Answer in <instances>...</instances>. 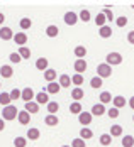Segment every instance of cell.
Instances as JSON below:
<instances>
[{"label":"cell","mask_w":134,"mask_h":147,"mask_svg":"<svg viewBox=\"0 0 134 147\" xmlns=\"http://www.w3.org/2000/svg\"><path fill=\"white\" fill-rule=\"evenodd\" d=\"M95 24L99 26V27H104V26H107V19H105V15L100 12V14H97V17H95Z\"/></svg>","instance_id":"f35d334b"},{"label":"cell","mask_w":134,"mask_h":147,"mask_svg":"<svg viewBox=\"0 0 134 147\" xmlns=\"http://www.w3.org/2000/svg\"><path fill=\"white\" fill-rule=\"evenodd\" d=\"M73 53H75V56H76V59H85V56H87V47L85 46H76Z\"/></svg>","instance_id":"603a6c76"},{"label":"cell","mask_w":134,"mask_h":147,"mask_svg":"<svg viewBox=\"0 0 134 147\" xmlns=\"http://www.w3.org/2000/svg\"><path fill=\"white\" fill-rule=\"evenodd\" d=\"M3 22H5V15L0 12V27H2V24H3Z\"/></svg>","instance_id":"681fc988"},{"label":"cell","mask_w":134,"mask_h":147,"mask_svg":"<svg viewBox=\"0 0 134 147\" xmlns=\"http://www.w3.org/2000/svg\"><path fill=\"white\" fill-rule=\"evenodd\" d=\"M99 98H100V103H102V105H105V103H110V102H112V98H114V96L110 95V91H102Z\"/></svg>","instance_id":"1f68e13d"},{"label":"cell","mask_w":134,"mask_h":147,"mask_svg":"<svg viewBox=\"0 0 134 147\" xmlns=\"http://www.w3.org/2000/svg\"><path fill=\"white\" fill-rule=\"evenodd\" d=\"M100 144H102L104 147H107V146L112 144V137H110V134H102V135H100Z\"/></svg>","instance_id":"74e56055"},{"label":"cell","mask_w":134,"mask_h":147,"mask_svg":"<svg viewBox=\"0 0 134 147\" xmlns=\"http://www.w3.org/2000/svg\"><path fill=\"white\" fill-rule=\"evenodd\" d=\"M34 96H36V93H34V90L32 88H24L22 91H20V100H24V102L27 103V102H32L34 100Z\"/></svg>","instance_id":"5b68a950"},{"label":"cell","mask_w":134,"mask_h":147,"mask_svg":"<svg viewBox=\"0 0 134 147\" xmlns=\"http://www.w3.org/2000/svg\"><path fill=\"white\" fill-rule=\"evenodd\" d=\"M17 113H19V110H17L15 105H7V107H3V110H2V118H3L5 122H10V120H15V118H17Z\"/></svg>","instance_id":"6da1fadb"},{"label":"cell","mask_w":134,"mask_h":147,"mask_svg":"<svg viewBox=\"0 0 134 147\" xmlns=\"http://www.w3.org/2000/svg\"><path fill=\"white\" fill-rule=\"evenodd\" d=\"M0 39L2 41H12L14 39V30L7 26H2L0 27Z\"/></svg>","instance_id":"277c9868"},{"label":"cell","mask_w":134,"mask_h":147,"mask_svg":"<svg viewBox=\"0 0 134 147\" xmlns=\"http://www.w3.org/2000/svg\"><path fill=\"white\" fill-rule=\"evenodd\" d=\"M63 19H65V24H66V26H70V27L75 26V24L78 22V15L75 14V12H71V10H70V12H66Z\"/></svg>","instance_id":"9c48e42d"},{"label":"cell","mask_w":134,"mask_h":147,"mask_svg":"<svg viewBox=\"0 0 134 147\" xmlns=\"http://www.w3.org/2000/svg\"><path fill=\"white\" fill-rule=\"evenodd\" d=\"M133 122H134V115H133Z\"/></svg>","instance_id":"f5cc1de1"},{"label":"cell","mask_w":134,"mask_h":147,"mask_svg":"<svg viewBox=\"0 0 134 147\" xmlns=\"http://www.w3.org/2000/svg\"><path fill=\"white\" fill-rule=\"evenodd\" d=\"M60 90H61V86L56 83V81H53V83H48V85H46V93H48V95H58V93H60Z\"/></svg>","instance_id":"5bb4252c"},{"label":"cell","mask_w":134,"mask_h":147,"mask_svg":"<svg viewBox=\"0 0 134 147\" xmlns=\"http://www.w3.org/2000/svg\"><path fill=\"white\" fill-rule=\"evenodd\" d=\"M9 59H10L12 64H19V63L22 61V58L19 56V53H10V54H9Z\"/></svg>","instance_id":"60d3db41"},{"label":"cell","mask_w":134,"mask_h":147,"mask_svg":"<svg viewBox=\"0 0 134 147\" xmlns=\"http://www.w3.org/2000/svg\"><path fill=\"white\" fill-rule=\"evenodd\" d=\"M90 113H92V115H95V117H102L104 113H107V110H105V105H102V103H97V105H93Z\"/></svg>","instance_id":"30bf717a"},{"label":"cell","mask_w":134,"mask_h":147,"mask_svg":"<svg viewBox=\"0 0 134 147\" xmlns=\"http://www.w3.org/2000/svg\"><path fill=\"white\" fill-rule=\"evenodd\" d=\"M0 88H2V83H0Z\"/></svg>","instance_id":"db71d44e"},{"label":"cell","mask_w":134,"mask_h":147,"mask_svg":"<svg viewBox=\"0 0 134 147\" xmlns=\"http://www.w3.org/2000/svg\"><path fill=\"white\" fill-rule=\"evenodd\" d=\"M83 96H85L83 88H73V90H71V98H73L75 102H80Z\"/></svg>","instance_id":"cb8c5ba5"},{"label":"cell","mask_w":134,"mask_h":147,"mask_svg":"<svg viewBox=\"0 0 134 147\" xmlns=\"http://www.w3.org/2000/svg\"><path fill=\"white\" fill-rule=\"evenodd\" d=\"M17 120H19L20 125H29L31 123V115L26 112V110H22V112L17 113Z\"/></svg>","instance_id":"8fae6325"},{"label":"cell","mask_w":134,"mask_h":147,"mask_svg":"<svg viewBox=\"0 0 134 147\" xmlns=\"http://www.w3.org/2000/svg\"><path fill=\"white\" fill-rule=\"evenodd\" d=\"M17 53H19V56H20L22 59H29L31 58V49L27 47V46L19 47V51H17Z\"/></svg>","instance_id":"e575fe53"},{"label":"cell","mask_w":134,"mask_h":147,"mask_svg":"<svg viewBox=\"0 0 134 147\" xmlns=\"http://www.w3.org/2000/svg\"><path fill=\"white\" fill-rule=\"evenodd\" d=\"M58 85H60L61 88H70V85H71V76H68V74H61L60 80H58Z\"/></svg>","instance_id":"e0dca14e"},{"label":"cell","mask_w":134,"mask_h":147,"mask_svg":"<svg viewBox=\"0 0 134 147\" xmlns=\"http://www.w3.org/2000/svg\"><path fill=\"white\" fill-rule=\"evenodd\" d=\"M39 137H41L39 129H36V127H29V129H27V135H26V139H29V140H37Z\"/></svg>","instance_id":"2e32d148"},{"label":"cell","mask_w":134,"mask_h":147,"mask_svg":"<svg viewBox=\"0 0 134 147\" xmlns=\"http://www.w3.org/2000/svg\"><path fill=\"white\" fill-rule=\"evenodd\" d=\"M70 112L73 113V115H80L82 112H83V107H82V103L80 102H73L70 105Z\"/></svg>","instance_id":"484cf974"},{"label":"cell","mask_w":134,"mask_h":147,"mask_svg":"<svg viewBox=\"0 0 134 147\" xmlns=\"http://www.w3.org/2000/svg\"><path fill=\"white\" fill-rule=\"evenodd\" d=\"M58 34H60L58 26L51 24V26H48V27H46V36H48V37H58Z\"/></svg>","instance_id":"ffe728a7"},{"label":"cell","mask_w":134,"mask_h":147,"mask_svg":"<svg viewBox=\"0 0 134 147\" xmlns=\"http://www.w3.org/2000/svg\"><path fill=\"white\" fill-rule=\"evenodd\" d=\"M102 14L105 15V19H107V20H112V19H114V12H112V7H104Z\"/></svg>","instance_id":"b9f144b4"},{"label":"cell","mask_w":134,"mask_h":147,"mask_svg":"<svg viewBox=\"0 0 134 147\" xmlns=\"http://www.w3.org/2000/svg\"><path fill=\"white\" fill-rule=\"evenodd\" d=\"M48 66H49V61H48L46 58H39L37 61H36V68H37L39 71H43V73L48 69Z\"/></svg>","instance_id":"7402d4cb"},{"label":"cell","mask_w":134,"mask_h":147,"mask_svg":"<svg viewBox=\"0 0 134 147\" xmlns=\"http://www.w3.org/2000/svg\"><path fill=\"white\" fill-rule=\"evenodd\" d=\"M93 137V132L90 130L88 127H83L82 130H80V139H83V140H88V139H92Z\"/></svg>","instance_id":"836d02e7"},{"label":"cell","mask_w":134,"mask_h":147,"mask_svg":"<svg viewBox=\"0 0 134 147\" xmlns=\"http://www.w3.org/2000/svg\"><path fill=\"white\" fill-rule=\"evenodd\" d=\"M120 144H122V147H134V137L133 135H124Z\"/></svg>","instance_id":"f546056e"},{"label":"cell","mask_w":134,"mask_h":147,"mask_svg":"<svg viewBox=\"0 0 134 147\" xmlns=\"http://www.w3.org/2000/svg\"><path fill=\"white\" fill-rule=\"evenodd\" d=\"M19 26H20L22 32H24V30H29L31 27H32V20H31L29 17H22V19H20V22H19Z\"/></svg>","instance_id":"d4e9b609"},{"label":"cell","mask_w":134,"mask_h":147,"mask_svg":"<svg viewBox=\"0 0 134 147\" xmlns=\"http://www.w3.org/2000/svg\"><path fill=\"white\" fill-rule=\"evenodd\" d=\"M71 85H75V88H80V85H83V74L75 73L71 76Z\"/></svg>","instance_id":"83f0119b"},{"label":"cell","mask_w":134,"mask_h":147,"mask_svg":"<svg viewBox=\"0 0 134 147\" xmlns=\"http://www.w3.org/2000/svg\"><path fill=\"white\" fill-rule=\"evenodd\" d=\"M129 107L134 110V96H131V98H129Z\"/></svg>","instance_id":"f907efd6"},{"label":"cell","mask_w":134,"mask_h":147,"mask_svg":"<svg viewBox=\"0 0 134 147\" xmlns=\"http://www.w3.org/2000/svg\"><path fill=\"white\" fill-rule=\"evenodd\" d=\"M105 63L109 64V66H117L122 63V56H120V53H109L107 56H105Z\"/></svg>","instance_id":"3957f363"},{"label":"cell","mask_w":134,"mask_h":147,"mask_svg":"<svg viewBox=\"0 0 134 147\" xmlns=\"http://www.w3.org/2000/svg\"><path fill=\"white\" fill-rule=\"evenodd\" d=\"M102 85H104V80L102 78H99V76H93L92 80H90V86L92 88H102Z\"/></svg>","instance_id":"4dcf8cb0"},{"label":"cell","mask_w":134,"mask_h":147,"mask_svg":"<svg viewBox=\"0 0 134 147\" xmlns=\"http://www.w3.org/2000/svg\"><path fill=\"white\" fill-rule=\"evenodd\" d=\"M46 107H48V112H49V115H56V112L60 110V103H58V102H49Z\"/></svg>","instance_id":"f1b7e54d"},{"label":"cell","mask_w":134,"mask_h":147,"mask_svg":"<svg viewBox=\"0 0 134 147\" xmlns=\"http://www.w3.org/2000/svg\"><path fill=\"white\" fill-rule=\"evenodd\" d=\"M119 113H120V112L117 110V108H114V107L107 110V115H109V118H117V117H119Z\"/></svg>","instance_id":"bcb514c9"},{"label":"cell","mask_w":134,"mask_h":147,"mask_svg":"<svg viewBox=\"0 0 134 147\" xmlns=\"http://www.w3.org/2000/svg\"><path fill=\"white\" fill-rule=\"evenodd\" d=\"M92 117H93V115H92L90 112H82V113L78 115V122H80L82 125H90V123H92Z\"/></svg>","instance_id":"4fadbf2b"},{"label":"cell","mask_w":134,"mask_h":147,"mask_svg":"<svg viewBox=\"0 0 134 147\" xmlns=\"http://www.w3.org/2000/svg\"><path fill=\"white\" fill-rule=\"evenodd\" d=\"M120 135H122V125H119V123L112 125L110 127V137H120Z\"/></svg>","instance_id":"d6a6232c"},{"label":"cell","mask_w":134,"mask_h":147,"mask_svg":"<svg viewBox=\"0 0 134 147\" xmlns=\"http://www.w3.org/2000/svg\"><path fill=\"white\" fill-rule=\"evenodd\" d=\"M10 102H12V100H10V95L5 93V91H2V93H0V105H2V107H7V105H10Z\"/></svg>","instance_id":"d590c367"},{"label":"cell","mask_w":134,"mask_h":147,"mask_svg":"<svg viewBox=\"0 0 134 147\" xmlns=\"http://www.w3.org/2000/svg\"><path fill=\"white\" fill-rule=\"evenodd\" d=\"M73 68H75V71H76L78 74H83L85 71H87L88 64H87V61H85V59H76V61H75V64H73Z\"/></svg>","instance_id":"8992f818"},{"label":"cell","mask_w":134,"mask_h":147,"mask_svg":"<svg viewBox=\"0 0 134 147\" xmlns=\"http://www.w3.org/2000/svg\"><path fill=\"white\" fill-rule=\"evenodd\" d=\"M61 147H71V146H61Z\"/></svg>","instance_id":"816d5d0a"},{"label":"cell","mask_w":134,"mask_h":147,"mask_svg":"<svg viewBox=\"0 0 134 147\" xmlns=\"http://www.w3.org/2000/svg\"><path fill=\"white\" fill-rule=\"evenodd\" d=\"M12 41H14L15 44H19L20 47H22V46H26V44H27V34L20 30V32L14 34V39H12Z\"/></svg>","instance_id":"52a82bcc"},{"label":"cell","mask_w":134,"mask_h":147,"mask_svg":"<svg viewBox=\"0 0 134 147\" xmlns=\"http://www.w3.org/2000/svg\"><path fill=\"white\" fill-rule=\"evenodd\" d=\"M43 76H44V80L48 81V83H53V81L56 80V69H51V68H48L44 73H43Z\"/></svg>","instance_id":"d6986e66"},{"label":"cell","mask_w":134,"mask_h":147,"mask_svg":"<svg viewBox=\"0 0 134 147\" xmlns=\"http://www.w3.org/2000/svg\"><path fill=\"white\" fill-rule=\"evenodd\" d=\"M44 123L48 125V127H56L58 123H60V118L56 117V115H46V118H44Z\"/></svg>","instance_id":"ac0fdd59"},{"label":"cell","mask_w":134,"mask_h":147,"mask_svg":"<svg viewBox=\"0 0 134 147\" xmlns=\"http://www.w3.org/2000/svg\"><path fill=\"white\" fill-rule=\"evenodd\" d=\"M3 129H5V120H3V118H0V132H2Z\"/></svg>","instance_id":"c3c4849f"},{"label":"cell","mask_w":134,"mask_h":147,"mask_svg":"<svg viewBox=\"0 0 134 147\" xmlns=\"http://www.w3.org/2000/svg\"><path fill=\"white\" fill-rule=\"evenodd\" d=\"M26 146H27L26 137H15L14 139V147H26Z\"/></svg>","instance_id":"ab89813d"},{"label":"cell","mask_w":134,"mask_h":147,"mask_svg":"<svg viewBox=\"0 0 134 147\" xmlns=\"http://www.w3.org/2000/svg\"><path fill=\"white\" fill-rule=\"evenodd\" d=\"M24 110H26L29 115H32V113H37V112H39V105L32 100V102H27L26 105H24Z\"/></svg>","instance_id":"9a60e30c"},{"label":"cell","mask_w":134,"mask_h":147,"mask_svg":"<svg viewBox=\"0 0 134 147\" xmlns=\"http://www.w3.org/2000/svg\"><path fill=\"white\" fill-rule=\"evenodd\" d=\"M127 41H129V44H134V30H131L127 34Z\"/></svg>","instance_id":"7dc6e473"},{"label":"cell","mask_w":134,"mask_h":147,"mask_svg":"<svg viewBox=\"0 0 134 147\" xmlns=\"http://www.w3.org/2000/svg\"><path fill=\"white\" fill-rule=\"evenodd\" d=\"M99 36H100L102 39H109V37L112 36V27H110V26H104V27H100V29H99Z\"/></svg>","instance_id":"44dd1931"},{"label":"cell","mask_w":134,"mask_h":147,"mask_svg":"<svg viewBox=\"0 0 134 147\" xmlns=\"http://www.w3.org/2000/svg\"><path fill=\"white\" fill-rule=\"evenodd\" d=\"M90 19H92V15H90V10L88 9H83L80 14H78V20H83V22H88Z\"/></svg>","instance_id":"8d00e7d4"},{"label":"cell","mask_w":134,"mask_h":147,"mask_svg":"<svg viewBox=\"0 0 134 147\" xmlns=\"http://www.w3.org/2000/svg\"><path fill=\"white\" fill-rule=\"evenodd\" d=\"M116 24H117V27H126V26H127V17H124V15L117 17Z\"/></svg>","instance_id":"f6af8a7d"},{"label":"cell","mask_w":134,"mask_h":147,"mask_svg":"<svg viewBox=\"0 0 134 147\" xmlns=\"http://www.w3.org/2000/svg\"><path fill=\"white\" fill-rule=\"evenodd\" d=\"M20 91H22V90L14 88L12 91H10V93H9V95H10V100H12V102H14V100H19V98H20Z\"/></svg>","instance_id":"ee69618b"},{"label":"cell","mask_w":134,"mask_h":147,"mask_svg":"<svg viewBox=\"0 0 134 147\" xmlns=\"http://www.w3.org/2000/svg\"><path fill=\"white\" fill-rule=\"evenodd\" d=\"M112 103H114V108H117V110H119V108H122V107H126V98H124V96H114V98H112Z\"/></svg>","instance_id":"4316f807"},{"label":"cell","mask_w":134,"mask_h":147,"mask_svg":"<svg viewBox=\"0 0 134 147\" xmlns=\"http://www.w3.org/2000/svg\"><path fill=\"white\" fill-rule=\"evenodd\" d=\"M97 76L99 78H110L112 76V66H109L107 63H102V64H99L97 66Z\"/></svg>","instance_id":"7a4b0ae2"},{"label":"cell","mask_w":134,"mask_h":147,"mask_svg":"<svg viewBox=\"0 0 134 147\" xmlns=\"http://www.w3.org/2000/svg\"><path fill=\"white\" fill-rule=\"evenodd\" d=\"M71 147H87V144H85L83 139L78 137V139H73V140H71Z\"/></svg>","instance_id":"7bdbcfd3"},{"label":"cell","mask_w":134,"mask_h":147,"mask_svg":"<svg viewBox=\"0 0 134 147\" xmlns=\"http://www.w3.org/2000/svg\"><path fill=\"white\" fill-rule=\"evenodd\" d=\"M12 74H14L12 66H9V64H3V66H0V76H2V78L9 80V78H12Z\"/></svg>","instance_id":"7c38bea8"},{"label":"cell","mask_w":134,"mask_h":147,"mask_svg":"<svg viewBox=\"0 0 134 147\" xmlns=\"http://www.w3.org/2000/svg\"><path fill=\"white\" fill-rule=\"evenodd\" d=\"M34 102L37 103V105H48V103H49V95H48L46 91H39V93H36V96H34Z\"/></svg>","instance_id":"ba28073f"}]
</instances>
